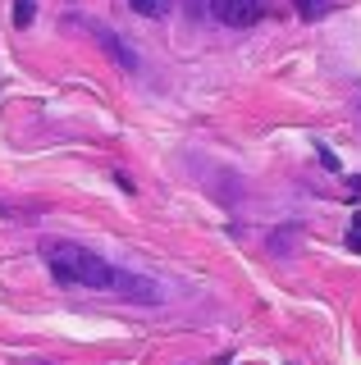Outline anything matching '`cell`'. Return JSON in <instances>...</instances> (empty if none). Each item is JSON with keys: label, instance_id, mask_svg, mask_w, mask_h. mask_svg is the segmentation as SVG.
Instances as JSON below:
<instances>
[{"label": "cell", "instance_id": "cell-1", "mask_svg": "<svg viewBox=\"0 0 361 365\" xmlns=\"http://www.w3.org/2000/svg\"><path fill=\"white\" fill-rule=\"evenodd\" d=\"M41 260L51 265V274L64 283V288L110 292V297L133 302V306H156V302L165 297L151 279L110 265L106 256H96V251H87V247H78V242H41Z\"/></svg>", "mask_w": 361, "mask_h": 365}, {"label": "cell", "instance_id": "cell-2", "mask_svg": "<svg viewBox=\"0 0 361 365\" xmlns=\"http://www.w3.org/2000/svg\"><path fill=\"white\" fill-rule=\"evenodd\" d=\"M210 14L224 28H252L261 23V0H210Z\"/></svg>", "mask_w": 361, "mask_h": 365}, {"label": "cell", "instance_id": "cell-3", "mask_svg": "<svg viewBox=\"0 0 361 365\" xmlns=\"http://www.w3.org/2000/svg\"><path fill=\"white\" fill-rule=\"evenodd\" d=\"M96 37H101V46H106V55H115V64L123 68V73H142V60H138V51H133V46L123 41L119 32H110V28H96Z\"/></svg>", "mask_w": 361, "mask_h": 365}, {"label": "cell", "instance_id": "cell-4", "mask_svg": "<svg viewBox=\"0 0 361 365\" xmlns=\"http://www.w3.org/2000/svg\"><path fill=\"white\" fill-rule=\"evenodd\" d=\"M334 5L338 0H293V9H298L307 23H320L325 14H334Z\"/></svg>", "mask_w": 361, "mask_h": 365}, {"label": "cell", "instance_id": "cell-5", "mask_svg": "<svg viewBox=\"0 0 361 365\" xmlns=\"http://www.w3.org/2000/svg\"><path fill=\"white\" fill-rule=\"evenodd\" d=\"M128 9L138 19H165L169 14V0H128Z\"/></svg>", "mask_w": 361, "mask_h": 365}, {"label": "cell", "instance_id": "cell-6", "mask_svg": "<svg viewBox=\"0 0 361 365\" xmlns=\"http://www.w3.org/2000/svg\"><path fill=\"white\" fill-rule=\"evenodd\" d=\"M298 237H302L298 228H284V233H275V237H270V251H275V256H288V247L298 242Z\"/></svg>", "mask_w": 361, "mask_h": 365}, {"label": "cell", "instance_id": "cell-7", "mask_svg": "<svg viewBox=\"0 0 361 365\" xmlns=\"http://www.w3.org/2000/svg\"><path fill=\"white\" fill-rule=\"evenodd\" d=\"M37 19V0H14V28H28Z\"/></svg>", "mask_w": 361, "mask_h": 365}, {"label": "cell", "instance_id": "cell-8", "mask_svg": "<svg viewBox=\"0 0 361 365\" xmlns=\"http://www.w3.org/2000/svg\"><path fill=\"white\" fill-rule=\"evenodd\" d=\"M315 155H320V165H325V169H334V174H338V155L330 151V146H315Z\"/></svg>", "mask_w": 361, "mask_h": 365}, {"label": "cell", "instance_id": "cell-9", "mask_svg": "<svg viewBox=\"0 0 361 365\" xmlns=\"http://www.w3.org/2000/svg\"><path fill=\"white\" fill-rule=\"evenodd\" d=\"M24 365H51V361H24Z\"/></svg>", "mask_w": 361, "mask_h": 365}]
</instances>
